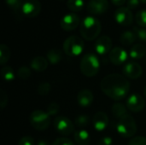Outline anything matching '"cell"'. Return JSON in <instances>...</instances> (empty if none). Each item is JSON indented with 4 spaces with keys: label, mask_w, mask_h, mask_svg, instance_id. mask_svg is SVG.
Returning <instances> with one entry per match:
<instances>
[{
    "label": "cell",
    "mask_w": 146,
    "mask_h": 145,
    "mask_svg": "<svg viewBox=\"0 0 146 145\" xmlns=\"http://www.w3.org/2000/svg\"><path fill=\"white\" fill-rule=\"evenodd\" d=\"M51 89V86L50 85V83L48 82H42L38 85V88H37V92L38 93V95L41 96H46L50 93Z\"/></svg>",
    "instance_id": "obj_30"
},
{
    "label": "cell",
    "mask_w": 146,
    "mask_h": 145,
    "mask_svg": "<svg viewBox=\"0 0 146 145\" xmlns=\"http://www.w3.org/2000/svg\"><path fill=\"white\" fill-rule=\"evenodd\" d=\"M115 19L118 24L123 26H128L132 25L133 21V15L127 7H121L116 9L115 13Z\"/></svg>",
    "instance_id": "obj_8"
},
{
    "label": "cell",
    "mask_w": 146,
    "mask_h": 145,
    "mask_svg": "<svg viewBox=\"0 0 146 145\" xmlns=\"http://www.w3.org/2000/svg\"><path fill=\"white\" fill-rule=\"evenodd\" d=\"M144 95H145V97L146 98V86L145 88V90H144Z\"/></svg>",
    "instance_id": "obj_42"
},
{
    "label": "cell",
    "mask_w": 146,
    "mask_h": 145,
    "mask_svg": "<svg viewBox=\"0 0 146 145\" xmlns=\"http://www.w3.org/2000/svg\"><path fill=\"white\" fill-rule=\"evenodd\" d=\"M17 76L20 79L26 80L28 79L31 76V70L27 67H21L17 71Z\"/></svg>",
    "instance_id": "obj_31"
},
{
    "label": "cell",
    "mask_w": 146,
    "mask_h": 145,
    "mask_svg": "<svg viewBox=\"0 0 146 145\" xmlns=\"http://www.w3.org/2000/svg\"><path fill=\"white\" fill-rule=\"evenodd\" d=\"M135 21L140 27H146V9H141L137 12Z\"/></svg>",
    "instance_id": "obj_28"
},
{
    "label": "cell",
    "mask_w": 146,
    "mask_h": 145,
    "mask_svg": "<svg viewBox=\"0 0 146 145\" xmlns=\"http://www.w3.org/2000/svg\"><path fill=\"white\" fill-rule=\"evenodd\" d=\"M29 121L31 126L37 131H45L50 124V115L40 109L34 110L29 116Z\"/></svg>",
    "instance_id": "obj_5"
},
{
    "label": "cell",
    "mask_w": 146,
    "mask_h": 145,
    "mask_svg": "<svg viewBox=\"0 0 146 145\" xmlns=\"http://www.w3.org/2000/svg\"><path fill=\"white\" fill-rule=\"evenodd\" d=\"M90 123V118L86 115H78L74 120V125L77 127H86Z\"/></svg>",
    "instance_id": "obj_27"
},
{
    "label": "cell",
    "mask_w": 146,
    "mask_h": 145,
    "mask_svg": "<svg viewBox=\"0 0 146 145\" xmlns=\"http://www.w3.org/2000/svg\"><path fill=\"white\" fill-rule=\"evenodd\" d=\"M51 145H75L72 140L67 138H56Z\"/></svg>",
    "instance_id": "obj_35"
},
{
    "label": "cell",
    "mask_w": 146,
    "mask_h": 145,
    "mask_svg": "<svg viewBox=\"0 0 146 145\" xmlns=\"http://www.w3.org/2000/svg\"><path fill=\"white\" fill-rule=\"evenodd\" d=\"M110 4L108 0H90L87 3V11L92 15H103L108 11Z\"/></svg>",
    "instance_id": "obj_12"
},
{
    "label": "cell",
    "mask_w": 146,
    "mask_h": 145,
    "mask_svg": "<svg viewBox=\"0 0 146 145\" xmlns=\"http://www.w3.org/2000/svg\"><path fill=\"white\" fill-rule=\"evenodd\" d=\"M36 145H50V144L44 140H40V141H38V143Z\"/></svg>",
    "instance_id": "obj_41"
},
{
    "label": "cell",
    "mask_w": 146,
    "mask_h": 145,
    "mask_svg": "<svg viewBox=\"0 0 146 145\" xmlns=\"http://www.w3.org/2000/svg\"><path fill=\"white\" fill-rule=\"evenodd\" d=\"M110 62L116 66H120L127 60V53L121 47H115L110 52Z\"/></svg>",
    "instance_id": "obj_15"
},
{
    "label": "cell",
    "mask_w": 146,
    "mask_h": 145,
    "mask_svg": "<svg viewBox=\"0 0 146 145\" xmlns=\"http://www.w3.org/2000/svg\"><path fill=\"white\" fill-rule=\"evenodd\" d=\"M127 107H126L123 103H115L113 104L111 111L113 115L115 118L121 119L123 116H125L126 115H127Z\"/></svg>",
    "instance_id": "obj_22"
},
{
    "label": "cell",
    "mask_w": 146,
    "mask_h": 145,
    "mask_svg": "<svg viewBox=\"0 0 146 145\" xmlns=\"http://www.w3.org/2000/svg\"><path fill=\"white\" fill-rule=\"evenodd\" d=\"M94 100V96L92 91L88 89H83L79 91L77 95V102L80 107H89Z\"/></svg>",
    "instance_id": "obj_17"
},
{
    "label": "cell",
    "mask_w": 146,
    "mask_h": 145,
    "mask_svg": "<svg viewBox=\"0 0 146 145\" xmlns=\"http://www.w3.org/2000/svg\"><path fill=\"white\" fill-rule=\"evenodd\" d=\"M140 0H127V7L129 9H134L139 7Z\"/></svg>",
    "instance_id": "obj_38"
},
{
    "label": "cell",
    "mask_w": 146,
    "mask_h": 145,
    "mask_svg": "<svg viewBox=\"0 0 146 145\" xmlns=\"http://www.w3.org/2000/svg\"><path fill=\"white\" fill-rule=\"evenodd\" d=\"M84 50L83 40L75 35L69 36L63 43V51L67 56H78Z\"/></svg>",
    "instance_id": "obj_6"
},
{
    "label": "cell",
    "mask_w": 146,
    "mask_h": 145,
    "mask_svg": "<svg viewBox=\"0 0 146 145\" xmlns=\"http://www.w3.org/2000/svg\"><path fill=\"white\" fill-rule=\"evenodd\" d=\"M112 144H113V140H112V138H111L110 137H108V136L102 138L98 141V145H112Z\"/></svg>",
    "instance_id": "obj_39"
},
{
    "label": "cell",
    "mask_w": 146,
    "mask_h": 145,
    "mask_svg": "<svg viewBox=\"0 0 146 145\" xmlns=\"http://www.w3.org/2000/svg\"><path fill=\"white\" fill-rule=\"evenodd\" d=\"M112 40L109 36L104 35L98 38L95 43V50L99 55H105L111 51L112 50Z\"/></svg>",
    "instance_id": "obj_14"
},
{
    "label": "cell",
    "mask_w": 146,
    "mask_h": 145,
    "mask_svg": "<svg viewBox=\"0 0 146 145\" xmlns=\"http://www.w3.org/2000/svg\"><path fill=\"white\" fill-rule=\"evenodd\" d=\"M146 55L145 46L142 44H136L131 49L129 52V56L133 59H141Z\"/></svg>",
    "instance_id": "obj_20"
},
{
    "label": "cell",
    "mask_w": 146,
    "mask_h": 145,
    "mask_svg": "<svg viewBox=\"0 0 146 145\" xmlns=\"http://www.w3.org/2000/svg\"><path fill=\"white\" fill-rule=\"evenodd\" d=\"M56 132L63 136H68L74 131V123L66 116H57L53 121Z\"/></svg>",
    "instance_id": "obj_7"
},
{
    "label": "cell",
    "mask_w": 146,
    "mask_h": 145,
    "mask_svg": "<svg viewBox=\"0 0 146 145\" xmlns=\"http://www.w3.org/2000/svg\"><path fill=\"white\" fill-rule=\"evenodd\" d=\"M137 39V36L133 31H125L120 38L121 43L125 46H129L133 44Z\"/></svg>",
    "instance_id": "obj_23"
},
{
    "label": "cell",
    "mask_w": 146,
    "mask_h": 145,
    "mask_svg": "<svg viewBox=\"0 0 146 145\" xmlns=\"http://www.w3.org/2000/svg\"><path fill=\"white\" fill-rule=\"evenodd\" d=\"M122 73L126 78L131 79H137L141 77L143 73V69L140 64H139L136 62L131 61L124 65Z\"/></svg>",
    "instance_id": "obj_9"
},
{
    "label": "cell",
    "mask_w": 146,
    "mask_h": 145,
    "mask_svg": "<svg viewBox=\"0 0 146 145\" xmlns=\"http://www.w3.org/2000/svg\"><path fill=\"white\" fill-rule=\"evenodd\" d=\"M84 1L83 0H68L67 6L73 12H80L84 8Z\"/></svg>",
    "instance_id": "obj_24"
},
{
    "label": "cell",
    "mask_w": 146,
    "mask_h": 145,
    "mask_svg": "<svg viewBox=\"0 0 146 145\" xmlns=\"http://www.w3.org/2000/svg\"><path fill=\"white\" fill-rule=\"evenodd\" d=\"M17 145H34V139L31 136H25L19 140Z\"/></svg>",
    "instance_id": "obj_36"
},
{
    "label": "cell",
    "mask_w": 146,
    "mask_h": 145,
    "mask_svg": "<svg viewBox=\"0 0 146 145\" xmlns=\"http://www.w3.org/2000/svg\"><path fill=\"white\" fill-rule=\"evenodd\" d=\"M8 103V95L4 90H1V97H0V106L1 109H3Z\"/></svg>",
    "instance_id": "obj_37"
},
{
    "label": "cell",
    "mask_w": 146,
    "mask_h": 145,
    "mask_svg": "<svg viewBox=\"0 0 146 145\" xmlns=\"http://www.w3.org/2000/svg\"><path fill=\"white\" fill-rule=\"evenodd\" d=\"M2 78L5 81H12L15 79V72L13 68L9 66H4L1 69Z\"/></svg>",
    "instance_id": "obj_26"
},
{
    "label": "cell",
    "mask_w": 146,
    "mask_h": 145,
    "mask_svg": "<svg viewBox=\"0 0 146 145\" xmlns=\"http://www.w3.org/2000/svg\"><path fill=\"white\" fill-rule=\"evenodd\" d=\"M80 68L81 73L86 77H93L99 72L100 62L98 56L92 53L86 54L80 64Z\"/></svg>",
    "instance_id": "obj_3"
},
{
    "label": "cell",
    "mask_w": 146,
    "mask_h": 145,
    "mask_svg": "<svg viewBox=\"0 0 146 145\" xmlns=\"http://www.w3.org/2000/svg\"><path fill=\"white\" fill-rule=\"evenodd\" d=\"M59 109H60V106L57 103H50L47 106L46 112L50 115V116H53V115H56L59 112Z\"/></svg>",
    "instance_id": "obj_33"
},
{
    "label": "cell",
    "mask_w": 146,
    "mask_h": 145,
    "mask_svg": "<svg viewBox=\"0 0 146 145\" xmlns=\"http://www.w3.org/2000/svg\"><path fill=\"white\" fill-rule=\"evenodd\" d=\"M80 23V19L78 15L75 13H69L65 15L60 21V26L62 29L66 32H70L77 28Z\"/></svg>",
    "instance_id": "obj_11"
},
{
    "label": "cell",
    "mask_w": 146,
    "mask_h": 145,
    "mask_svg": "<svg viewBox=\"0 0 146 145\" xmlns=\"http://www.w3.org/2000/svg\"><path fill=\"white\" fill-rule=\"evenodd\" d=\"M41 11V3L38 0H25L21 7V12L29 18L38 15Z\"/></svg>",
    "instance_id": "obj_10"
},
{
    "label": "cell",
    "mask_w": 146,
    "mask_h": 145,
    "mask_svg": "<svg viewBox=\"0 0 146 145\" xmlns=\"http://www.w3.org/2000/svg\"><path fill=\"white\" fill-rule=\"evenodd\" d=\"M92 124L98 132H103L107 128L109 125V117L104 112L98 111L93 116Z\"/></svg>",
    "instance_id": "obj_16"
},
{
    "label": "cell",
    "mask_w": 146,
    "mask_h": 145,
    "mask_svg": "<svg viewBox=\"0 0 146 145\" xmlns=\"http://www.w3.org/2000/svg\"><path fill=\"white\" fill-rule=\"evenodd\" d=\"M133 32H135L137 38L140 41L146 42V29L144 27H137L135 26L133 28Z\"/></svg>",
    "instance_id": "obj_32"
},
{
    "label": "cell",
    "mask_w": 146,
    "mask_h": 145,
    "mask_svg": "<svg viewBox=\"0 0 146 145\" xmlns=\"http://www.w3.org/2000/svg\"><path fill=\"white\" fill-rule=\"evenodd\" d=\"M145 106V98L138 93L132 94L128 97L127 100V109L134 113H139L144 109Z\"/></svg>",
    "instance_id": "obj_13"
},
{
    "label": "cell",
    "mask_w": 146,
    "mask_h": 145,
    "mask_svg": "<svg viewBox=\"0 0 146 145\" xmlns=\"http://www.w3.org/2000/svg\"><path fill=\"white\" fill-rule=\"evenodd\" d=\"M102 31L101 22L93 16H86L80 23V32L81 36L89 41L96 39Z\"/></svg>",
    "instance_id": "obj_2"
},
{
    "label": "cell",
    "mask_w": 146,
    "mask_h": 145,
    "mask_svg": "<svg viewBox=\"0 0 146 145\" xmlns=\"http://www.w3.org/2000/svg\"><path fill=\"white\" fill-rule=\"evenodd\" d=\"M24 1L25 0H5V3L11 10L14 12H18L20 9L21 10Z\"/></svg>",
    "instance_id": "obj_29"
},
{
    "label": "cell",
    "mask_w": 146,
    "mask_h": 145,
    "mask_svg": "<svg viewBox=\"0 0 146 145\" xmlns=\"http://www.w3.org/2000/svg\"><path fill=\"white\" fill-rule=\"evenodd\" d=\"M128 145H146V138L142 136L134 137L130 139Z\"/></svg>",
    "instance_id": "obj_34"
},
{
    "label": "cell",
    "mask_w": 146,
    "mask_h": 145,
    "mask_svg": "<svg viewBox=\"0 0 146 145\" xmlns=\"http://www.w3.org/2000/svg\"><path fill=\"white\" fill-rule=\"evenodd\" d=\"M46 57L50 64L56 65L62 60V53L59 49H50L47 52Z\"/></svg>",
    "instance_id": "obj_21"
},
{
    "label": "cell",
    "mask_w": 146,
    "mask_h": 145,
    "mask_svg": "<svg viewBox=\"0 0 146 145\" xmlns=\"http://www.w3.org/2000/svg\"><path fill=\"white\" fill-rule=\"evenodd\" d=\"M141 3H146V0H140Z\"/></svg>",
    "instance_id": "obj_43"
},
{
    "label": "cell",
    "mask_w": 146,
    "mask_h": 145,
    "mask_svg": "<svg viewBox=\"0 0 146 145\" xmlns=\"http://www.w3.org/2000/svg\"><path fill=\"white\" fill-rule=\"evenodd\" d=\"M10 58V50L9 48L4 44H2L0 45V64L4 65Z\"/></svg>",
    "instance_id": "obj_25"
},
{
    "label": "cell",
    "mask_w": 146,
    "mask_h": 145,
    "mask_svg": "<svg viewBox=\"0 0 146 145\" xmlns=\"http://www.w3.org/2000/svg\"><path fill=\"white\" fill-rule=\"evenodd\" d=\"M74 140L78 145H89L91 144V136L84 129L75 131L74 133Z\"/></svg>",
    "instance_id": "obj_18"
},
{
    "label": "cell",
    "mask_w": 146,
    "mask_h": 145,
    "mask_svg": "<svg viewBox=\"0 0 146 145\" xmlns=\"http://www.w3.org/2000/svg\"><path fill=\"white\" fill-rule=\"evenodd\" d=\"M31 68L37 72H43L48 68V60L43 56H36L34 57L31 63Z\"/></svg>",
    "instance_id": "obj_19"
},
{
    "label": "cell",
    "mask_w": 146,
    "mask_h": 145,
    "mask_svg": "<svg viewBox=\"0 0 146 145\" xmlns=\"http://www.w3.org/2000/svg\"><path fill=\"white\" fill-rule=\"evenodd\" d=\"M127 0H111L112 3L115 6H119L120 8L122 7Z\"/></svg>",
    "instance_id": "obj_40"
},
{
    "label": "cell",
    "mask_w": 146,
    "mask_h": 145,
    "mask_svg": "<svg viewBox=\"0 0 146 145\" xmlns=\"http://www.w3.org/2000/svg\"><path fill=\"white\" fill-rule=\"evenodd\" d=\"M100 87L107 97L115 101H121L127 97L130 91V83L125 76L119 73H111L102 79Z\"/></svg>",
    "instance_id": "obj_1"
},
{
    "label": "cell",
    "mask_w": 146,
    "mask_h": 145,
    "mask_svg": "<svg viewBox=\"0 0 146 145\" xmlns=\"http://www.w3.org/2000/svg\"><path fill=\"white\" fill-rule=\"evenodd\" d=\"M118 133L122 138H132L135 135L138 126L135 120L130 115H126L122 118L119 119V121L116 126Z\"/></svg>",
    "instance_id": "obj_4"
}]
</instances>
